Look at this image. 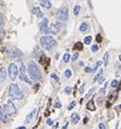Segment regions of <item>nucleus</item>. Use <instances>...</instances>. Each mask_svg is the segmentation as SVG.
Returning <instances> with one entry per match:
<instances>
[{
	"label": "nucleus",
	"instance_id": "1",
	"mask_svg": "<svg viewBox=\"0 0 121 129\" xmlns=\"http://www.w3.org/2000/svg\"><path fill=\"white\" fill-rule=\"evenodd\" d=\"M27 72H28V75L31 76V78L33 80H39L42 75H41V71H39V67L37 66V64L31 61L28 63V66H27Z\"/></svg>",
	"mask_w": 121,
	"mask_h": 129
},
{
	"label": "nucleus",
	"instance_id": "2",
	"mask_svg": "<svg viewBox=\"0 0 121 129\" xmlns=\"http://www.w3.org/2000/svg\"><path fill=\"white\" fill-rule=\"evenodd\" d=\"M9 94L12 99H15V100H22L24 98L23 92L21 91V89L16 84H12L9 87Z\"/></svg>",
	"mask_w": 121,
	"mask_h": 129
},
{
	"label": "nucleus",
	"instance_id": "3",
	"mask_svg": "<svg viewBox=\"0 0 121 129\" xmlns=\"http://www.w3.org/2000/svg\"><path fill=\"white\" fill-rule=\"evenodd\" d=\"M41 45L43 46V48L50 50L56 45V40L50 36H44V37L41 38Z\"/></svg>",
	"mask_w": 121,
	"mask_h": 129
},
{
	"label": "nucleus",
	"instance_id": "4",
	"mask_svg": "<svg viewBox=\"0 0 121 129\" xmlns=\"http://www.w3.org/2000/svg\"><path fill=\"white\" fill-rule=\"evenodd\" d=\"M56 17L59 22H66L69 19V13L67 8H60L56 13Z\"/></svg>",
	"mask_w": 121,
	"mask_h": 129
},
{
	"label": "nucleus",
	"instance_id": "5",
	"mask_svg": "<svg viewBox=\"0 0 121 129\" xmlns=\"http://www.w3.org/2000/svg\"><path fill=\"white\" fill-rule=\"evenodd\" d=\"M17 76L20 77L21 80H23L24 82H26V84H32V81L30 80V78L27 77V73H26V67L24 66V64L20 66V70H19V75Z\"/></svg>",
	"mask_w": 121,
	"mask_h": 129
},
{
	"label": "nucleus",
	"instance_id": "6",
	"mask_svg": "<svg viewBox=\"0 0 121 129\" xmlns=\"http://www.w3.org/2000/svg\"><path fill=\"white\" fill-rule=\"evenodd\" d=\"M8 72H9L10 78H11L12 80H15V78L17 77V75H19V69H17L16 64L15 63H10Z\"/></svg>",
	"mask_w": 121,
	"mask_h": 129
},
{
	"label": "nucleus",
	"instance_id": "7",
	"mask_svg": "<svg viewBox=\"0 0 121 129\" xmlns=\"http://www.w3.org/2000/svg\"><path fill=\"white\" fill-rule=\"evenodd\" d=\"M3 110H5L6 114H8V115H14V114L16 113V109H15V106H14L13 102L11 100H8V101H7V104L5 105V107H3Z\"/></svg>",
	"mask_w": 121,
	"mask_h": 129
},
{
	"label": "nucleus",
	"instance_id": "8",
	"mask_svg": "<svg viewBox=\"0 0 121 129\" xmlns=\"http://www.w3.org/2000/svg\"><path fill=\"white\" fill-rule=\"evenodd\" d=\"M60 28H61V23L60 22H57V23H54L51 24L50 26H48V34H58Z\"/></svg>",
	"mask_w": 121,
	"mask_h": 129
},
{
	"label": "nucleus",
	"instance_id": "9",
	"mask_svg": "<svg viewBox=\"0 0 121 129\" xmlns=\"http://www.w3.org/2000/svg\"><path fill=\"white\" fill-rule=\"evenodd\" d=\"M48 20L47 19H43V21L41 22L39 24V28H41V31L42 33H46V34H48Z\"/></svg>",
	"mask_w": 121,
	"mask_h": 129
},
{
	"label": "nucleus",
	"instance_id": "10",
	"mask_svg": "<svg viewBox=\"0 0 121 129\" xmlns=\"http://www.w3.org/2000/svg\"><path fill=\"white\" fill-rule=\"evenodd\" d=\"M11 59L15 60V61L21 60L22 59V52H21L20 50H17V49H14L12 51V53H11Z\"/></svg>",
	"mask_w": 121,
	"mask_h": 129
},
{
	"label": "nucleus",
	"instance_id": "11",
	"mask_svg": "<svg viewBox=\"0 0 121 129\" xmlns=\"http://www.w3.org/2000/svg\"><path fill=\"white\" fill-rule=\"evenodd\" d=\"M32 12H33V14H35V15L38 16V17H43V16H44V14H43V12L41 11V9L38 8V7H35V8H33Z\"/></svg>",
	"mask_w": 121,
	"mask_h": 129
},
{
	"label": "nucleus",
	"instance_id": "12",
	"mask_svg": "<svg viewBox=\"0 0 121 129\" xmlns=\"http://www.w3.org/2000/svg\"><path fill=\"white\" fill-rule=\"evenodd\" d=\"M79 120H80L79 114L73 113L72 115H71V121H72V124H77V123H79Z\"/></svg>",
	"mask_w": 121,
	"mask_h": 129
},
{
	"label": "nucleus",
	"instance_id": "13",
	"mask_svg": "<svg viewBox=\"0 0 121 129\" xmlns=\"http://www.w3.org/2000/svg\"><path fill=\"white\" fill-rule=\"evenodd\" d=\"M6 77H7V72L2 67V69H0V82L5 81L6 80Z\"/></svg>",
	"mask_w": 121,
	"mask_h": 129
},
{
	"label": "nucleus",
	"instance_id": "14",
	"mask_svg": "<svg viewBox=\"0 0 121 129\" xmlns=\"http://www.w3.org/2000/svg\"><path fill=\"white\" fill-rule=\"evenodd\" d=\"M41 6L44 7L45 9H50L51 3H50V1H49V0H42V1H41Z\"/></svg>",
	"mask_w": 121,
	"mask_h": 129
},
{
	"label": "nucleus",
	"instance_id": "15",
	"mask_svg": "<svg viewBox=\"0 0 121 129\" xmlns=\"http://www.w3.org/2000/svg\"><path fill=\"white\" fill-rule=\"evenodd\" d=\"M6 117H7V114L5 112L2 106H0V120H6Z\"/></svg>",
	"mask_w": 121,
	"mask_h": 129
},
{
	"label": "nucleus",
	"instance_id": "16",
	"mask_svg": "<svg viewBox=\"0 0 121 129\" xmlns=\"http://www.w3.org/2000/svg\"><path fill=\"white\" fill-rule=\"evenodd\" d=\"M35 113H36V109H34L33 111H32V112L28 114L27 115V117H26V123H30V121L32 120V118L34 117V115H35Z\"/></svg>",
	"mask_w": 121,
	"mask_h": 129
},
{
	"label": "nucleus",
	"instance_id": "17",
	"mask_svg": "<svg viewBox=\"0 0 121 129\" xmlns=\"http://www.w3.org/2000/svg\"><path fill=\"white\" fill-rule=\"evenodd\" d=\"M87 110H90V111H95V110H96L93 100H91V101L87 103Z\"/></svg>",
	"mask_w": 121,
	"mask_h": 129
},
{
	"label": "nucleus",
	"instance_id": "18",
	"mask_svg": "<svg viewBox=\"0 0 121 129\" xmlns=\"http://www.w3.org/2000/svg\"><path fill=\"white\" fill-rule=\"evenodd\" d=\"M88 29V24L87 23H82L81 24V26H80V30L81 31H83V33H84V31H86Z\"/></svg>",
	"mask_w": 121,
	"mask_h": 129
},
{
	"label": "nucleus",
	"instance_id": "19",
	"mask_svg": "<svg viewBox=\"0 0 121 129\" xmlns=\"http://www.w3.org/2000/svg\"><path fill=\"white\" fill-rule=\"evenodd\" d=\"M80 11H81V6L76 5L75 7H74V9H73V13L75 14V15H77V14L80 13Z\"/></svg>",
	"mask_w": 121,
	"mask_h": 129
},
{
	"label": "nucleus",
	"instance_id": "20",
	"mask_svg": "<svg viewBox=\"0 0 121 129\" xmlns=\"http://www.w3.org/2000/svg\"><path fill=\"white\" fill-rule=\"evenodd\" d=\"M70 59H71V56H70L69 53H66V54L63 55V62H65V63H68V62H69Z\"/></svg>",
	"mask_w": 121,
	"mask_h": 129
},
{
	"label": "nucleus",
	"instance_id": "21",
	"mask_svg": "<svg viewBox=\"0 0 121 129\" xmlns=\"http://www.w3.org/2000/svg\"><path fill=\"white\" fill-rule=\"evenodd\" d=\"M84 42L86 45H90L91 42H92V37H91V36H86V37L84 38Z\"/></svg>",
	"mask_w": 121,
	"mask_h": 129
},
{
	"label": "nucleus",
	"instance_id": "22",
	"mask_svg": "<svg viewBox=\"0 0 121 129\" xmlns=\"http://www.w3.org/2000/svg\"><path fill=\"white\" fill-rule=\"evenodd\" d=\"M108 52H106L105 53V55H104V64H105V65H107V64H108Z\"/></svg>",
	"mask_w": 121,
	"mask_h": 129
},
{
	"label": "nucleus",
	"instance_id": "23",
	"mask_svg": "<svg viewBox=\"0 0 121 129\" xmlns=\"http://www.w3.org/2000/svg\"><path fill=\"white\" fill-rule=\"evenodd\" d=\"M65 75H66V77H67V78H70V77H71V75H72V72H71L70 70H67V71L65 72Z\"/></svg>",
	"mask_w": 121,
	"mask_h": 129
},
{
	"label": "nucleus",
	"instance_id": "24",
	"mask_svg": "<svg viewBox=\"0 0 121 129\" xmlns=\"http://www.w3.org/2000/svg\"><path fill=\"white\" fill-rule=\"evenodd\" d=\"M102 63H103V62H102V61H98V62H97V63H96V65H95V67H93V72H95L96 70H97V69H98V67H99V66H100V65H102Z\"/></svg>",
	"mask_w": 121,
	"mask_h": 129
},
{
	"label": "nucleus",
	"instance_id": "25",
	"mask_svg": "<svg viewBox=\"0 0 121 129\" xmlns=\"http://www.w3.org/2000/svg\"><path fill=\"white\" fill-rule=\"evenodd\" d=\"M75 104H76V103H75V101H72V102H71L70 104H69V106H68V110H72L73 107L75 106Z\"/></svg>",
	"mask_w": 121,
	"mask_h": 129
},
{
	"label": "nucleus",
	"instance_id": "26",
	"mask_svg": "<svg viewBox=\"0 0 121 129\" xmlns=\"http://www.w3.org/2000/svg\"><path fill=\"white\" fill-rule=\"evenodd\" d=\"M118 85H119V81L117 80V79H116V80H113V81L111 82V87H112V88H116Z\"/></svg>",
	"mask_w": 121,
	"mask_h": 129
},
{
	"label": "nucleus",
	"instance_id": "27",
	"mask_svg": "<svg viewBox=\"0 0 121 129\" xmlns=\"http://www.w3.org/2000/svg\"><path fill=\"white\" fill-rule=\"evenodd\" d=\"M75 48L82 50V48H83V45H82V42H76V44H75Z\"/></svg>",
	"mask_w": 121,
	"mask_h": 129
},
{
	"label": "nucleus",
	"instance_id": "28",
	"mask_svg": "<svg viewBox=\"0 0 121 129\" xmlns=\"http://www.w3.org/2000/svg\"><path fill=\"white\" fill-rule=\"evenodd\" d=\"M97 50H98V46L97 45H93V46H92V51H93V52H96Z\"/></svg>",
	"mask_w": 121,
	"mask_h": 129
},
{
	"label": "nucleus",
	"instance_id": "29",
	"mask_svg": "<svg viewBox=\"0 0 121 129\" xmlns=\"http://www.w3.org/2000/svg\"><path fill=\"white\" fill-rule=\"evenodd\" d=\"M51 78H54V79H55L57 82H59V77L57 76L56 74H51Z\"/></svg>",
	"mask_w": 121,
	"mask_h": 129
},
{
	"label": "nucleus",
	"instance_id": "30",
	"mask_svg": "<svg viewBox=\"0 0 121 129\" xmlns=\"http://www.w3.org/2000/svg\"><path fill=\"white\" fill-rule=\"evenodd\" d=\"M100 76H102V71H99L98 75H96V76H95V78H94V81H97V79H98V78L100 77Z\"/></svg>",
	"mask_w": 121,
	"mask_h": 129
},
{
	"label": "nucleus",
	"instance_id": "31",
	"mask_svg": "<svg viewBox=\"0 0 121 129\" xmlns=\"http://www.w3.org/2000/svg\"><path fill=\"white\" fill-rule=\"evenodd\" d=\"M85 72H86V73H92V72H93V69H92V67L86 66V67H85Z\"/></svg>",
	"mask_w": 121,
	"mask_h": 129
},
{
	"label": "nucleus",
	"instance_id": "32",
	"mask_svg": "<svg viewBox=\"0 0 121 129\" xmlns=\"http://www.w3.org/2000/svg\"><path fill=\"white\" fill-rule=\"evenodd\" d=\"M65 92H66V93H68V94H70V93H71V88H70V87H67V88L65 89Z\"/></svg>",
	"mask_w": 121,
	"mask_h": 129
},
{
	"label": "nucleus",
	"instance_id": "33",
	"mask_svg": "<svg viewBox=\"0 0 121 129\" xmlns=\"http://www.w3.org/2000/svg\"><path fill=\"white\" fill-rule=\"evenodd\" d=\"M97 80H98L99 84H103V82H105V78H104V77H99Z\"/></svg>",
	"mask_w": 121,
	"mask_h": 129
},
{
	"label": "nucleus",
	"instance_id": "34",
	"mask_svg": "<svg viewBox=\"0 0 121 129\" xmlns=\"http://www.w3.org/2000/svg\"><path fill=\"white\" fill-rule=\"evenodd\" d=\"M55 107H56V109H60V107H61V104H60V102L57 101V102L55 103Z\"/></svg>",
	"mask_w": 121,
	"mask_h": 129
},
{
	"label": "nucleus",
	"instance_id": "35",
	"mask_svg": "<svg viewBox=\"0 0 121 129\" xmlns=\"http://www.w3.org/2000/svg\"><path fill=\"white\" fill-rule=\"evenodd\" d=\"M2 23H3V16H2V14L0 13V27L2 26Z\"/></svg>",
	"mask_w": 121,
	"mask_h": 129
},
{
	"label": "nucleus",
	"instance_id": "36",
	"mask_svg": "<svg viewBox=\"0 0 121 129\" xmlns=\"http://www.w3.org/2000/svg\"><path fill=\"white\" fill-rule=\"evenodd\" d=\"M77 56H79V53H74V55L72 56V61H75L77 59Z\"/></svg>",
	"mask_w": 121,
	"mask_h": 129
},
{
	"label": "nucleus",
	"instance_id": "37",
	"mask_svg": "<svg viewBox=\"0 0 121 129\" xmlns=\"http://www.w3.org/2000/svg\"><path fill=\"white\" fill-rule=\"evenodd\" d=\"M52 123H54V121H52V119H47V125H49V126H51Z\"/></svg>",
	"mask_w": 121,
	"mask_h": 129
},
{
	"label": "nucleus",
	"instance_id": "38",
	"mask_svg": "<svg viewBox=\"0 0 121 129\" xmlns=\"http://www.w3.org/2000/svg\"><path fill=\"white\" fill-rule=\"evenodd\" d=\"M99 129H106V126L104 124H99Z\"/></svg>",
	"mask_w": 121,
	"mask_h": 129
},
{
	"label": "nucleus",
	"instance_id": "39",
	"mask_svg": "<svg viewBox=\"0 0 121 129\" xmlns=\"http://www.w3.org/2000/svg\"><path fill=\"white\" fill-rule=\"evenodd\" d=\"M79 65H80V66H84V62H82V61H81V62L79 63Z\"/></svg>",
	"mask_w": 121,
	"mask_h": 129
},
{
	"label": "nucleus",
	"instance_id": "40",
	"mask_svg": "<svg viewBox=\"0 0 121 129\" xmlns=\"http://www.w3.org/2000/svg\"><path fill=\"white\" fill-rule=\"evenodd\" d=\"M96 39H97V41H100V40H102V38H100V36H97V38H96Z\"/></svg>",
	"mask_w": 121,
	"mask_h": 129
},
{
	"label": "nucleus",
	"instance_id": "41",
	"mask_svg": "<svg viewBox=\"0 0 121 129\" xmlns=\"http://www.w3.org/2000/svg\"><path fill=\"white\" fill-rule=\"evenodd\" d=\"M105 93V90H104V89H102V90H100V94H104Z\"/></svg>",
	"mask_w": 121,
	"mask_h": 129
},
{
	"label": "nucleus",
	"instance_id": "42",
	"mask_svg": "<svg viewBox=\"0 0 121 129\" xmlns=\"http://www.w3.org/2000/svg\"><path fill=\"white\" fill-rule=\"evenodd\" d=\"M17 129H26L25 127H24V126H22V127H19V128H17Z\"/></svg>",
	"mask_w": 121,
	"mask_h": 129
},
{
	"label": "nucleus",
	"instance_id": "43",
	"mask_svg": "<svg viewBox=\"0 0 121 129\" xmlns=\"http://www.w3.org/2000/svg\"><path fill=\"white\" fill-rule=\"evenodd\" d=\"M119 60H120V62H121V54L119 55Z\"/></svg>",
	"mask_w": 121,
	"mask_h": 129
},
{
	"label": "nucleus",
	"instance_id": "44",
	"mask_svg": "<svg viewBox=\"0 0 121 129\" xmlns=\"http://www.w3.org/2000/svg\"><path fill=\"white\" fill-rule=\"evenodd\" d=\"M119 107H120V109H121V104H120V105H119Z\"/></svg>",
	"mask_w": 121,
	"mask_h": 129
}]
</instances>
